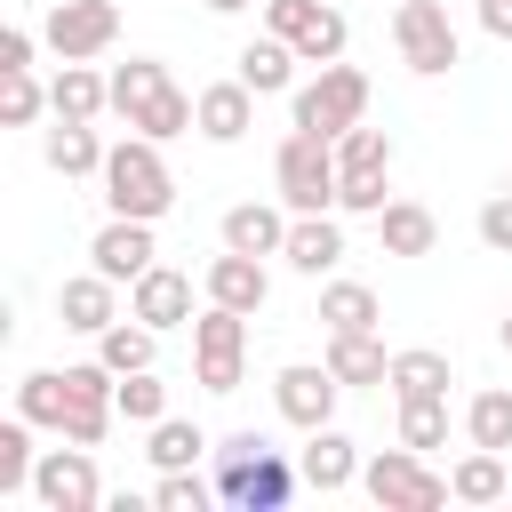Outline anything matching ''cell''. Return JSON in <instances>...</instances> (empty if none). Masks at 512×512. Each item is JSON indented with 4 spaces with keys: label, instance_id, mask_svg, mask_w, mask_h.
I'll use <instances>...</instances> for the list:
<instances>
[{
    "label": "cell",
    "instance_id": "obj_17",
    "mask_svg": "<svg viewBox=\"0 0 512 512\" xmlns=\"http://www.w3.org/2000/svg\"><path fill=\"white\" fill-rule=\"evenodd\" d=\"M192 104H200V136H208V144H240V136L256 128V88H248L240 72H232V80H208Z\"/></svg>",
    "mask_w": 512,
    "mask_h": 512
},
{
    "label": "cell",
    "instance_id": "obj_31",
    "mask_svg": "<svg viewBox=\"0 0 512 512\" xmlns=\"http://www.w3.org/2000/svg\"><path fill=\"white\" fill-rule=\"evenodd\" d=\"M448 488H456V504H504V496H512V464H504L496 448H472V456L448 472Z\"/></svg>",
    "mask_w": 512,
    "mask_h": 512
},
{
    "label": "cell",
    "instance_id": "obj_30",
    "mask_svg": "<svg viewBox=\"0 0 512 512\" xmlns=\"http://www.w3.org/2000/svg\"><path fill=\"white\" fill-rule=\"evenodd\" d=\"M64 408H72L64 368H32V376H16V416H32L40 432H64Z\"/></svg>",
    "mask_w": 512,
    "mask_h": 512
},
{
    "label": "cell",
    "instance_id": "obj_34",
    "mask_svg": "<svg viewBox=\"0 0 512 512\" xmlns=\"http://www.w3.org/2000/svg\"><path fill=\"white\" fill-rule=\"evenodd\" d=\"M32 416H8L0 424V496H16V488H32V464H40V448H32Z\"/></svg>",
    "mask_w": 512,
    "mask_h": 512
},
{
    "label": "cell",
    "instance_id": "obj_37",
    "mask_svg": "<svg viewBox=\"0 0 512 512\" xmlns=\"http://www.w3.org/2000/svg\"><path fill=\"white\" fill-rule=\"evenodd\" d=\"M40 112H48V88H40L32 72H0V120H8V128H32Z\"/></svg>",
    "mask_w": 512,
    "mask_h": 512
},
{
    "label": "cell",
    "instance_id": "obj_16",
    "mask_svg": "<svg viewBox=\"0 0 512 512\" xmlns=\"http://www.w3.org/2000/svg\"><path fill=\"white\" fill-rule=\"evenodd\" d=\"M360 448H352V432H336V424H320V432H304V448H296V472H304V488H320V496H336V488H352L360 480Z\"/></svg>",
    "mask_w": 512,
    "mask_h": 512
},
{
    "label": "cell",
    "instance_id": "obj_13",
    "mask_svg": "<svg viewBox=\"0 0 512 512\" xmlns=\"http://www.w3.org/2000/svg\"><path fill=\"white\" fill-rule=\"evenodd\" d=\"M200 296H208V304H232V312H264V296H272V272H264V256H240V248H224V256H208V272H200Z\"/></svg>",
    "mask_w": 512,
    "mask_h": 512
},
{
    "label": "cell",
    "instance_id": "obj_33",
    "mask_svg": "<svg viewBox=\"0 0 512 512\" xmlns=\"http://www.w3.org/2000/svg\"><path fill=\"white\" fill-rule=\"evenodd\" d=\"M344 48H352V24H344V8H336V0H320V8H312V24L296 32V56H304V64H336Z\"/></svg>",
    "mask_w": 512,
    "mask_h": 512
},
{
    "label": "cell",
    "instance_id": "obj_40",
    "mask_svg": "<svg viewBox=\"0 0 512 512\" xmlns=\"http://www.w3.org/2000/svg\"><path fill=\"white\" fill-rule=\"evenodd\" d=\"M480 240H488L496 256H512V192H496V200H480Z\"/></svg>",
    "mask_w": 512,
    "mask_h": 512
},
{
    "label": "cell",
    "instance_id": "obj_21",
    "mask_svg": "<svg viewBox=\"0 0 512 512\" xmlns=\"http://www.w3.org/2000/svg\"><path fill=\"white\" fill-rule=\"evenodd\" d=\"M104 136H96V120H56V128H40V160L56 168V176H104Z\"/></svg>",
    "mask_w": 512,
    "mask_h": 512
},
{
    "label": "cell",
    "instance_id": "obj_9",
    "mask_svg": "<svg viewBox=\"0 0 512 512\" xmlns=\"http://www.w3.org/2000/svg\"><path fill=\"white\" fill-rule=\"evenodd\" d=\"M40 40L56 48V64H96V56L120 40V8H112V0H48Z\"/></svg>",
    "mask_w": 512,
    "mask_h": 512
},
{
    "label": "cell",
    "instance_id": "obj_39",
    "mask_svg": "<svg viewBox=\"0 0 512 512\" xmlns=\"http://www.w3.org/2000/svg\"><path fill=\"white\" fill-rule=\"evenodd\" d=\"M40 48H48V40H40L32 24H8V32H0V72H32Z\"/></svg>",
    "mask_w": 512,
    "mask_h": 512
},
{
    "label": "cell",
    "instance_id": "obj_5",
    "mask_svg": "<svg viewBox=\"0 0 512 512\" xmlns=\"http://www.w3.org/2000/svg\"><path fill=\"white\" fill-rule=\"evenodd\" d=\"M368 120V72L360 64H320L304 88H288V128H312V136H344V128H360Z\"/></svg>",
    "mask_w": 512,
    "mask_h": 512
},
{
    "label": "cell",
    "instance_id": "obj_28",
    "mask_svg": "<svg viewBox=\"0 0 512 512\" xmlns=\"http://www.w3.org/2000/svg\"><path fill=\"white\" fill-rule=\"evenodd\" d=\"M376 320H384L376 288H368V280H336V272H328V288H320V328L336 336V328H376Z\"/></svg>",
    "mask_w": 512,
    "mask_h": 512
},
{
    "label": "cell",
    "instance_id": "obj_43",
    "mask_svg": "<svg viewBox=\"0 0 512 512\" xmlns=\"http://www.w3.org/2000/svg\"><path fill=\"white\" fill-rule=\"evenodd\" d=\"M208 16H240V8H264V0H200Z\"/></svg>",
    "mask_w": 512,
    "mask_h": 512
},
{
    "label": "cell",
    "instance_id": "obj_19",
    "mask_svg": "<svg viewBox=\"0 0 512 512\" xmlns=\"http://www.w3.org/2000/svg\"><path fill=\"white\" fill-rule=\"evenodd\" d=\"M216 240L240 248V256H280V248H288V208H272V200H240V208H224Z\"/></svg>",
    "mask_w": 512,
    "mask_h": 512
},
{
    "label": "cell",
    "instance_id": "obj_11",
    "mask_svg": "<svg viewBox=\"0 0 512 512\" xmlns=\"http://www.w3.org/2000/svg\"><path fill=\"white\" fill-rule=\"evenodd\" d=\"M336 368L328 360H288L280 376H272V408L296 424V432H320V424H336Z\"/></svg>",
    "mask_w": 512,
    "mask_h": 512
},
{
    "label": "cell",
    "instance_id": "obj_38",
    "mask_svg": "<svg viewBox=\"0 0 512 512\" xmlns=\"http://www.w3.org/2000/svg\"><path fill=\"white\" fill-rule=\"evenodd\" d=\"M208 496H216V480H200V472H160V488H152L160 512H208Z\"/></svg>",
    "mask_w": 512,
    "mask_h": 512
},
{
    "label": "cell",
    "instance_id": "obj_18",
    "mask_svg": "<svg viewBox=\"0 0 512 512\" xmlns=\"http://www.w3.org/2000/svg\"><path fill=\"white\" fill-rule=\"evenodd\" d=\"M288 272H304V280H328L336 264H344V224H336V208L328 216H288Z\"/></svg>",
    "mask_w": 512,
    "mask_h": 512
},
{
    "label": "cell",
    "instance_id": "obj_22",
    "mask_svg": "<svg viewBox=\"0 0 512 512\" xmlns=\"http://www.w3.org/2000/svg\"><path fill=\"white\" fill-rule=\"evenodd\" d=\"M296 64H304V56H296V40H280V32H256V40L232 56V72H240L256 96H280V88H296Z\"/></svg>",
    "mask_w": 512,
    "mask_h": 512
},
{
    "label": "cell",
    "instance_id": "obj_45",
    "mask_svg": "<svg viewBox=\"0 0 512 512\" xmlns=\"http://www.w3.org/2000/svg\"><path fill=\"white\" fill-rule=\"evenodd\" d=\"M336 8H344V0H336Z\"/></svg>",
    "mask_w": 512,
    "mask_h": 512
},
{
    "label": "cell",
    "instance_id": "obj_25",
    "mask_svg": "<svg viewBox=\"0 0 512 512\" xmlns=\"http://www.w3.org/2000/svg\"><path fill=\"white\" fill-rule=\"evenodd\" d=\"M152 352H160V328H152V320H136V312H120V320L96 336V360H104L112 376H136V368H152Z\"/></svg>",
    "mask_w": 512,
    "mask_h": 512
},
{
    "label": "cell",
    "instance_id": "obj_41",
    "mask_svg": "<svg viewBox=\"0 0 512 512\" xmlns=\"http://www.w3.org/2000/svg\"><path fill=\"white\" fill-rule=\"evenodd\" d=\"M312 8H320V0H264V32H280V40H296V32L312 24Z\"/></svg>",
    "mask_w": 512,
    "mask_h": 512
},
{
    "label": "cell",
    "instance_id": "obj_20",
    "mask_svg": "<svg viewBox=\"0 0 512 512\" xmlns=\"http://www.w3.org/2000/svg\"><path fill=\"white\" fill-rule=\"evenodd\" d=\"M48 112H56V120H104V112H112V72H96V64H56Z\"/></svg>",
    "mask_w": 512,
    "mask_h": 512
},
{
    "label": "cell",
    "instance_id": "obj_44",
    "mask_svg": "<svg viewBox=\"0 0 512 512\" xmlns=\"http://www.w3.org/2000/svg\"><path fill=\"white\" fill-rule=\"evenodd\" d=\"M496 336H504V352H512V312H504V328H496Z\"/></svg>",
    "mask_w": 512,
    "mask_h": 512
},
{
    "label": "cell",
    "instance_id": "obj_3",
    "mask_svg": "<svg viewBox=\"0 0 512 512\" xmlns=\"http://www.w3.org/2000/svg\"><path fill=\"white\" fill-rule=\"evenodd\" d=\"M104 208L112 216H144V224H160L168 208H176V176H168V160H160V144L152 136H120L112 152H104Z\"/></svg>",
    "mask_w": 512,
    "mask_h": 512
},
{
    "label": "cell",
    "instance_id": "obj_36",
    "mask_svg": "<svg viewBox=\"0 0 512 512\" xmlns=\"http://www.w3.org/2000/svg\"><path fill=\"white\" fill-rule=\"evenodd\" d=\"M400 440H408V448H448V392L400 400Z\"/></svg>",
    "mask_w": 512,
    "mask_h": 512
},
{
    "label": "cell",
    "instance_id": "obj_35",
    "mask_svg": "<svg viewBox=\"0 0 512 512\" xmlns=\"http://www.w3.org/2000/svg\"><path fill=\"white\" fill-rule=\"evenodd\" d=\"M112 408H120V424H160L168 416V384L152 376V368H136V376H120V392H112Z\"/></svg>",
    "mask_w": 512,
    "mask_h": 512
},
{
    "label": "cell",
    "instance_id": "obj_1",
    "mask_svg": "<svg viewBox=\"0 0 512 512\" xmlns=\"http://www.w3.org/2000/svg\"><path fill=\"white\" fill-rule=\"evenodd\" d=\"M296 488H304L296 456H280L264 432L216 440V496H224V504H240V512H280Z\"/></svg>",
    "mask_w": 512,
    "mask_h": 512
},
{
    "label": "cell",
    "instance_id": "obj_23",
    "mask_svg": "<svg viewBox=\"0 0 512 512\" xmlns=\"http://www.w3.org/2000/svg\"><path fill=\"white\" fill-rule=\"evenodd\" d=\"M376 240H384V256H432L440 248V216L424 200H384L376 208Z\"/></svg>",
    "mask_w": 512,
    "mask_h": 512
},
{
    "label": "cell",
    "instance_id": "obj_15",
    "mask_svg": "<svg viewBox=\"0 0 512 512\" xmlns=\"http://www.w3.org/2000/svg\"><path fill=\"white\" fill-rule=\"evenodd\" d=\"M56 320H64L72 336H104V328L120 320V280H104L96 264H88V272H72V280L56 288Z\"/></svg>",
    "mask_w": 512,
    "mask_h": 512
},
{
    "label": "cell",
    "instance_id": "obj_42",
    "mask_svg": "<svg viewBox=\"0 0 512 512\" xmlns=\"http://www.w3.org/2000/svg\"><path fill=\"white\" fill-rule=\"evenodd\" d=\"M480 32L488 40H512V0H480Z\"/></svg>",
    "mask_w": 512,
    "mask_h": 512
},
{
    "label": "cell",
    "instance_id": "obj_24",
    "mask_svg": "<svg viewBox=\"0 0 512 512\" xmlns=\"http://www.w3.org/2000/svg\"><path fill=\"white\" fill-rule=\"evenodd\" d=\"M320 360L336 368V384H384V376H392V352H384L376 328H336Z\"/></svg>",
    "mask_w": 512,
    "mask_h": 512
},
{
    "label": "cell",
    "instance_id": "obj_6",
    "mask_svg": "<svg viewBox=\"0 0 512 512\" xmlns=\"http://www.w3.org/2000/svg\"><path fill=\"white\" fill-rule=\"evenodd\" d=\"M360 488H368L384 512H440V504L456 496L448 472H432L424 448H408V440H400V448H376V456L360 464Z\"/></svg>",
    "mask_w": 512,
    "mask_h": 512
},
{
    "label": "cell",
    "instance_id": "obj_32",
    "mask_svg": "<svg viewBox=\"0 0 512 512\" xmlns=\"http://www.w3.org/2000/svg\"><path fill=\"white\" fill-rule=\"evenodd\" d=\"M336 176H392V136L384 128H344L336 136Z\"/></svg>",
    "mask_w": 512,
    "mask_h": 512
},
{
    "label": "cell",
    "instance_id": "obj_14",
    "mask_svg": "<svg viewBox=\"0 0 512 512\" xmlns=\"http://www.w3.org/2000/svg\"><path fill=\"white\" fill-rule=\"evenodd\" d=\"M128 312H136V320H152L160 336H168V328H192V272L152 264L144 280H128Z\"/></svg>",
    "mask_w": 512,
    "mask_h": 512
},
{
    "label": "cell",
    "instance_id": "obj_7",
    "mask_svg": "<svg viewBox=\"0 0 512 512\" xmlns=\"http://www.w3.org/2000/svg\"><path fill=\"white\" fill-rule=\"evenodd\" d=\"M240 376H248V312L208 304L192 320V384L200 392H240Z\"/></svg>",
    "mask_w": 512,
    "mask_h": 512
},
{
    "label": "cell",
    "instance_id": "obj_8",
    "mask_svg": "<svg viewBox=\"0 0 512 512\" xmlns=\"http://www.w3.org/2000/svg\"><path fill=\"white\" fill-rule=\"evenodd\" d=\"M392 48H400V64H408L416 80H440V72L464 56V40H456V24H448L440 0H400V8H392Z\"/></svg>",
    "mask_w": 512,
    "mask_h": 512
},
{
    "label": "cell",
    "instance_id": "obj_29",
    "mask_svg": "<svg viewBox=\"0 0 512 512\" xmlns=\"http://www.w3.org/2000/svg\"><path fill=\"white\" fill-rule=\"evenodd\" d=\"M392 400H432V392H448V352H432V344H408V352H392Z\"/></svg>",
    "mask_w": 512,
    "mask_h": 512
},
{
    "label": "cell",
    "instance_id": "obj_10",
    "mask_svg": "<svg viewBox=\"0 0 512 512\" xmlns=\"http://www.w3.org/2000/svg\"><path fill=\"white\" fill-rule=\"evenodd\" d=\"M32 496H40L48 512H96V504H104L96 456H88L80 440H64V448H40V464H32Z\"/></svg>",
    "mask_w": 512,
    "mask_h": 512
},
{
    "label": "cell",
    "instance_id": "obj_26",
    "mask_svg": "<svg viewBox=\"0 0 512 512\" xmlns=\"http://www.w3.org/2000/svg\"><path fill=\"white\" fill-rule=\"evenodd\" d=\"M144 456H152L160 472H192L200 456H216V440H208L192 416H160V424H152V440H144Z\"/></svg>",
    "mask_w": 512,
    "mask_h": 512
},
{
    "label": "cell",
    "instance_id": "obj_12",
    "mask_svg": "<svg viewBox=\"0 0 512 512\" xmlns=\"http://www.w3.org/2000/svg\"><path fill=\"white\" fill-rule=\"evenodd\" d=\"M88 264L104 272V280H144L152 264H160V240H152V224L144 216H104L96 224V240H88Z\"/></svg>",
    "mask_w": 512,
    "mask_h": 512
},
{
    "label": "cell",
    "instance_id": "obj_2",
    "mask_svg": "<svg viewBox=\"0 0 512 512\" xmlns=\"http://www.w3.org/2000/svg\"><path fill=\"white\" fill-rule=\"evenodd\" d=\"M112 112H120L136 136H152V144H168V136H192V128H200V104L168 80V64H160V56H128V64L112 72Z\"/></svg>",
    "mask_w": 512,
    "mask_h": 512
},
{
    "label": "cell",
    "instance_id": "obj_27",
    "mask_svg": "<svg viewBox=\"0 0 512 512\" xmlns=\"http://www.w3.org/2000/svg\"><path fill=\"white\" fill-rule=\"evenodd\" d=\"M464 440L512 456V392H504V384H480V392L464 400Z\"/></svg>",
    "mask_w": 512,
    "mask_h": 512
},
{
    "label": "cell",
    "instance_id": "obj_4",
    "mask_svg": "<svg viewBox=\"0 0 512 512\" xmlns=\"http://www.w3.org/2000/svg\"><path fill=\"white\" fill-rule=\"evenodd\" d=\"M336 144L328 136H312V128H288L280 136V152H272V192H280V208L288 216H328L336 208Z\"/></svg>",
    "mask_w": 512,
    "mask_h": 512
}]
</instances>
